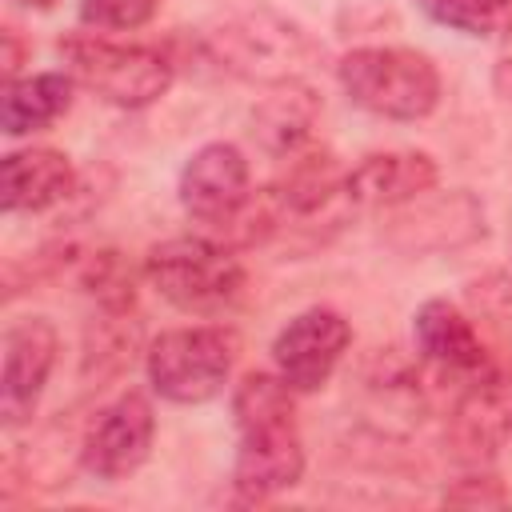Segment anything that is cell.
I'll list each match as a JSON object with an SVG mask.
<instances>
[{
  "label": "cell",
  "instance_id": "cell-7",
  "mask_svg": "<svg viewBox=\"0 0 512 512\" xmlns=\"http://www.w3.org/2000/svg\"><path fill=\"white\" fill-rule=\"evenodd\" d=\"M60 356V332L48 316H24L12 320L0 336V424L24 428L40 396L48 388V376Z\"/></svg>",
  "mask_w": 512,
  "mask_h": 512
},
{
  "label": "cell",
  "instance_id": "cell-15",
  "mask_svg": "<svg viewBox=\"0 0 512 512\" xmlns=\"http://www.w3.org/2000/svg\"><path fill=\"white\" fill-rule=\"evenodd\" d=\"M452 440L468 452V460L496 456L512 440V364L468 380L452 408Z\"/></svg>",
  "mask_w": 512,
  "mask_h": 512
},
{
  "label": "cell",
  "instance_id": "cell-13",
  "mask_svg": "<svg viewBox=\"0 0 512 512\" xmlns=\"http://www.w3.org/2000/svg\"><path fill=\"white\" fill-rule=\"evenodd\" d=\"M76 164L48 144H28L4 152L0 160V208L12 212H48L76 196Z\"/></svg>",
  "mask_w": 512,
  "mask_h": 512
},
{
  "label": "cell",
  "instance_id": "cell-22",
  "mask_svg": "<svg viewBox=\"0 0 512 512\" xmlns=\"http://www.w3.org/2000/svg\"><path fill=\"white\" fill-rule=\"evenodd\" d=\"M464 484H468L472 492H464V488H452L444 500H452V504H496V508L512 504V492H504L496 476H468Z\"/></svg>",
  "mask_w": 512,
  "mask_h": 512
},
{
  "label": "cell",
  "instance_id": "cell-10",
  "mask_svg": "<svg viewBox=\"0 0 512 512\" xmlns=\"http://www.w3.org/2000/svg\"><path fill=\"white\" fill-rule=\"evenodd\" d=\"M352 344V324L336 308L296 312L272 340V364L296 392H320Z\"/></svg>",
  "mask_w": 512,
  "mask_h": 512
},
{
  "label": "cell",
  "instance_id": "cell-12",
  "mask_svg": "<svg viewBox=\"0 0 512 512\" xmlns=\"http://www.w3.org/2000/svg\"><path fill=\"white\" fill-rule=\"evenodd\" d=\"M440 184V164L428 152L392 148V152H368L360 164L344 176V200L356 208H400Z\"/></svg>",
  "mask_w": 512,
  "mask_h": 512
},
{
  "label": "cell",
  "instance_id": "cell-23",
  "mask_svg": "<svg viewBox=\"0 0 512 512\" xmlns=\"http://www.w3.org/2000/svg\"><path fill=\"white\" fill-rule=\"evenodd\" d=\"M16 4H20V8H32V12H48L56 0H16Z\"/></svg>",
  "mask_w": 512,
  "mask_h": 512
},
{
  "label": "cell",
  "instance_id": "cell-19",
  "mask_svg": "<svg viewBox=\"0 0 512 512\" xmlns=\"http://www.w3.org/2000/svg\"><path fill=\"white\" fill-rule=\"evenodd\" d=\"M296 388L280 372H248L232 388V420L236 432L260 424H292L296 420Z\"/></svg>",
  "mask_w": 512,
  "mask_h": 512
},
{
  "label": "cell",
  "instance_id": "cell-16",
  "mask_svg": "<svg viewBox=\"0 0 512 512\" xmlns=\"http://www.w3.org/2000/svg\"><path fill=\"white\" fill-rule=\"evenodd\" d=\"M344 168L328 148L304 144L288 156H280V176L272 180V200L280 208V216H312L320 208H328L336 196H344Z\"/></svg>",
  "mask_w": 512,
  "mask_h": 512
},
{
  "label": "cell",
  "instance_id": "cell-1",
  "mask_svg": "<svg viewBox=\"0 0 512 512\" xmlns=\"http://www.w3.org/2000/svg\"><path fill=\"white\" fill-rule=\"evenodd\" d=\"M336 80L344 96L380 120H424L440 104V68L432 56L400 44H364L340 56Z\"/></svg>",
  "mask_w": 512,
  "mask_h": 512
},
{
  "label": "cell",
  "instance_id": "cell-20",
  "mask_svg": "<svg viewBox=\"0 0 512 512\" xmlns=\"http://www.w3.org/2000/svg\"><path fill=\"white\" fill-rule=\"evenodd\" d=\"M416 8L432 24L472 40H496L512 24V0H416Z\"/></svg>",
  "mask_w": 512,
  "mask_h": 512
},
{
  "label": "cell",
  "instance_id": "cell-18",
  "mask_svg": "<svg viewBox=\"0 0 512 512\" xmlns=\"http://www.w3.org/2000/svg\"><path fill=\"white\" fill-rule=\"evenodd\" d=\"M76 100V76L64 72H28L16 80H4L0 96V132L4 136H32L52 128L60 116H68Z\"/></svg>",
  "mask_w": 512,
  "mask_h": 512
},
{
  "label": "cell",
  "instance_id": "cell-14",
  "mask_svg": "<svg viewBox=\"0 0 512 512\" xmlns=\"http://www.w3.org/2000/svg\"><path fill=\"white\" fill-rule=\"evenodd\" d=\"M412 336H416V348L428 364H436L440 372L448 376H460L464 384L476 380L480 372H488V348L472 324V316L444 300V296H432L416 308L412 316Z\"/></svg>",
  "mask_w": 512,
  "mask_h": 512
},
{
  "label": "cell",
  "instance_id": "cell-21",
  "mask_svg": "<svg viewBox=\"0 0 512 512\" xmlns=\"http://www.w3.org/2000/svg\"><path fill=\"white\" fill-rule=\"evenodd\" d=\"M160 0H80V24L92 32H136L156 16Z\"/></svg>",
  "mask_w": 512,
  "mask_h": 512
},
{
  "label": "cell",
  "instance_id": "cell-3",
  "mask_svg": "<svg viewBox=\"0 0 512 512\" xmlns=\"http://www.w3.org/2000/svg\"><path fill=\"white\" fill-rule=\"evenodd\" d=\"M60 56H64V68L76 76V84H84L104 104L124 108V112L152 108L176 80V60L168 52L148 48V44L104 40L96 32L64 36Z\"/></svg>",
  "mask_w": 512,
  "mask_h": 512
},
{
  "label": "cell",
  "instance_id": "cell-17",
  "mask_svg": "<svg viewBox=\"0 0 512 512\" xmlns=\"http://www.w3.org/2000/svg\"><path fill=\"white\" fill-rule=\"evenodd\" d=\"M320 116V96L304 80H276L268 96L252 108V136L268 156H288L312 140V124Z\"/></svg>",
  "mask_w": 512,
  "mask_h": 512
},
{
  "label": "cell",
  "instance_id": "cell-4",
  "mask_svg": "<svg viewBox=\"0 0 512 512\" xmlns=\"http://www.w3.org/2000/svg\"><path fill=\"white\" fill-rule=\"evenodd\" d=\"M240 356V336L228 324H184L152 336L144 352L148 384L168 404H208L224 392Z\"/></svg>",
  "mask_w": 512,
  "mask_h": 512
},
{
  "label": "cell",
  "instance_id": "cell-8",
  "mask_svg": "<svg viewBox=\"0 0 512 512\" xmlns=\"http://www.w3.org/2000/svg\"><path fill=\"white\" fill-rule=\"evenodd\" d=\"M176 192H180L184 212L196 224H204L212 236H220L256 192L248 156L228 140H212L184 160Z\"/></svg>",
  "mask_w": 512,
  "mask_h": 512
},
{
  "label": "cell",
  "instance_id": "cell-11",
  "mask_svg": "<svg viewBox=\"0 0 512 512\" xmlns=\"http://www.w3.org/2000/svg\"><path fill=\"white\" fill-rule=\"evenodd\" d=\"M308 456L296 420L292 424H260L244 428L232 460V488L240 500H272L304 480Z\"/></svg>",
  "mask_w": 512,
  "mask_h": 512
},
{
  "label": "cell",
  "instance_id": "cell-6",
  "mask_svg": "<svg viewBox=\"0 0 512 512\" xmlns=\"http://www.w3.org/2000/svg\"><path fill=\"white\" fill-rule=\"evenodd\" d=\"M380 236L408 256L456 252L484 236V204L468 188H452V192L432 188L400 208H388Z\"/></svg>",
  "mask_w": 512,
  "mask_h": 512
},
{
  "label": "cell",
  "instance_id": "cell-5",
  "mask_svg": "<svg viewBox=\"0 0 512 512\" xmlns=\"http://www.w3.org/2000/svg\"><path fill=\"white\" fill-rule=\"evenodd\" d=\"M200 56L232 76L276 84V80H292L296 68H308L316 44L292 20H280L272 12H252L224 24L220 32H208L200 40Z\"/></svg>",
  "mask_w": 512,
  "mask_h": 512
},
{
  "label": "cell",
  "instance_id": "cell-9",
  "mask_svg": "<svg viewBox=\"0 0 512 512\" xmlns=\"http://www.w3.org/2000/svg\"><path fill=\"white\" fill-rule=\"evenodd\" d=\"M156 444V412L144 392H120L104 404L84 436H80V464L96 480H124L152 456Z\"/></svg>",
  "mask_w": 512,
  "mask_h": 512
},
{
  "label": "cell",
  "instance_id": "cell-2",
  "mask_svg": "<svg viewBox=\"0 0 512 512\" xmlns=\"http://www.w3.org/2000/svg\"><path fill=\"white\" fill-rule=\"evenodd\" d=\"M148 284L180 312L220 316L244 292V264L220 236H168L144 256Z\"/></svg>",
  "mask_w": 512,
  "mask_h": 512
}]
</instances>
